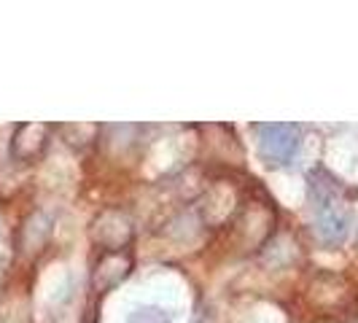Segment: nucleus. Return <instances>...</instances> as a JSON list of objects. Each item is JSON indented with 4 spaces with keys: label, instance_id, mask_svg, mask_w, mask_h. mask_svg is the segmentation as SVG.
Listing matches in <instances>:
<instances>
[{
    "label": "nucleus",
    "instance_id": "nucleus-1",
    "mask_svg": "<svg viewBox=\"0 0 358 323\" xmlns=\"http://www.w3.org/2000/svg\"><path fill=\"white\" fill-rule=\"evenodd\" d=\"M310 197L315 208V232L326 245H340L348 234V210L342 199V186L326 170L310 173Z\"/></svg>",
    "mask_w": 358,
    "mask_h": 323
},
{
    "label": "nucleus",
    "instance_id": "nucleus-2",
    "mask_svg": "<svg viewBox=\"0 0 358 323\" xmlns=\"http://www.w3.org/2000/svg\"><path fill=\"white\" fill-rule=\"evenodd\" d=\"M135 227L129 221V215L122 210H103L92 221V240L94 245H100L103 253L127 251V245L132 243Z\"/></svg>",
    "mask_w": 358,
    "mask_h": 323
},
{
    "label": "nucleus",
    "instance_id": "nucleus-3",
    "mask_svg": "<svg viewBox=\"0 0 358 323\" xmlns=\"http://www.w3.org/2000/svg\"><path fill=\"white\" fill-rule=\"evenodd\" d=\"M262 154L269 164H288L299 151V127L294 124H262L259 127Z\"/></svg>",
    "mask_w": 358,
    "mask_h": 323
},
{
    "label": "nucleus",
    "instance_id": "nucleus-4",
    "mask_svg": "<svg viewBox=\"0 0 358 323\" xmlns=\"http://www.w3.org/2000/svg\"><path fill=\"white\" fill-rule=\"evenodd\" d=\"M129 272H132V256H129V251L103 253L100 261L92 269V286H94L97 294H108L110 288H116L122 280H127Z\"/></svg>",
    "mask_w": 358,
    "mask_h": 323
},
{
    "label": "nucleus",
    "instance_id": "nucleus-5",
    "mask_svg": "<svg viewBox=\"0 0 358 323\" xmlns=\"http://www.w3.org/2000/svg\"><path fill=\"white\" fill-rule=\"evenodd\" d=\"M46 143H49V127L46 124H19L14 143H11V154L22 162H30L43 154Z\"/></svg>",
    "mask_w": 358,
    "mask_h": 323
},
{
    "label": "nucleus",
    "instance_id": "nucleus-6",
    "mask_svg": "<svg viewBox=\"0 0 358 323\" xmlns=\"http://www.w3.org/2000/svg\"><path fill=\"white\" fill-rule=\"evenodd\" d=\"M167 321H170V315L157 310V307H145V310H138L132 315V323H167Z\"/></svg>",
    "mask_w": 358,
    "mask_h": 323
}]
</instances>
